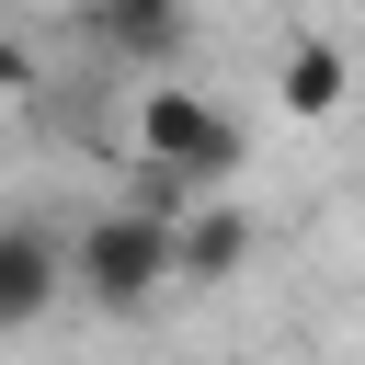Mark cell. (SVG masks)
Segmentation results:
<instances>
[{"label":"cell","mask_w":365,"mask_h":365,"mask_svg":"<svg viewBox=\"0 0 365 365\" xmlns=\"http://www.w3.org/2000/svg\"><path fill=\"white\" fill-rule=\"evenodd\" d=\"M68 285H80L91 308L137 319L148 297H171V217H148V205H103V217H80V240H68Z\"/></svg>","instance_id":"cell-1"},{"label":"cell","mask_w":365,"mask_h":365,"mask_svg":"<svg viewBox=\"0 0 365 365\" xmlns=\"http://www.w3.org/2000/svg\"><path fill=\"white\" fill-rule=\"evenodd\" d=\"M137 160H160V171H182L194 194H217V182H240V160H251V125L217 103V91H137Z\"/></svg>","instance_id":"cell-2"},{"label":"cell","mask_w":365,"mask_h":365,"mask_svg":"<svg viewBox=\"0 0 365 365\" xmlns=\"http://www.w3.org/2000/svg\"><path fill=\"white\" fill-rule=\"evenodd\" d=\"M80 34L125 68H171L194 46V0H80Z\"/></svg>","instance_id":"cell-3"},{"label":"cell","mask_w":365,"mask_h":365,"mask_svg":"<svg viewBox=\"0 0 365 365\" xmlns=\"http://www.w3.org/2000/svg\"><path fill=\"white\" fill-rule=\"evenodd\" d=\"M251 240H262V228H251L228 194H194V205L171 217V285H240Z\"/></svg>","instance_id":"cell-4"},{"label":"cell","mask_w":365,"mask_h":365,"mask_svg":"<svg viewBox=\"0 0 365 365\" xmlns=\"http://www.w3.org/2000/svg\"><path fill=\"white\" fill-rule=\"evenodd\" d=\"M57 297H68V240H46V228L0 217V331H34Z\"/></svg>","instance_id":"cell-5"},{"label":"cell","mask_w":365,"mask_h":365,"mask_svg":"<svg viewBox=\"0 0 365 365\" xmlns=\"http://www.w3.org/2000/svg\"><path fill=\"white\" fill-rule=\"evenodd\" d=\"M342 103H354V57H342L331 34H297V46L274 57V114H285V125H331Z\"/></svg>","instance_id":"cell-6"},{"label":"cell","mask_w":365,"mask_h":365,"mask_svg":"<svg viewBox=\"0 0 365 365\" xmlns=\"http://www.w3.org/2000/svg\"><path fill=\"white\" fill-rule=\"evenodd\" d=\"M11 103H34V46L0 34V114H11Z\"/></svg>","instance_id":"cell-7"}]
</instances>
